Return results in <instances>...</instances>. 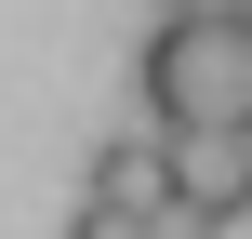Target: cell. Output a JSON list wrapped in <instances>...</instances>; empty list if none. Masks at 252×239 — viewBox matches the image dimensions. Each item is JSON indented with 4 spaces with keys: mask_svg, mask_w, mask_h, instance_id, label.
Returning a JSON list of instances; mask_svg holds the SVG:
<instances>
[{
    "mask_svg": "<svg viewBox=\"0 0 252 239\" xmlns=\"http://www.w3.org/2000/svg\"><path fill=\"white\" fill-rule=\"evenodd\" d=\"M239 213H252V120H239Z\"/></svg>",
    "mask_w": 252,
    "mask_h": 239,
    "instance_id": "7",
    "label": "cell"
},
{
    "mask_svg": "<svg viewBox=\"0 0 252 239\" xmlns=\"http://www.w3.org/2000/svg\"><path fill=\"white\" fill-rule=\"evenodd\" d=\"M66 239H146V213H106V200H80V213H66Z\"/></svg>",
    "mask_w": 252,
    "mask_h": 239,
    "instance_id": "5",
    "label": "cell"
},
{
    "mask_svg": "<svg viewBox=\"0 0 252 239\" xmlns=\"http://www.w3.org/2000/svg\"><path fill=\"white\" fill-rule=\"evenodd\" d=\"M80 200H106V213H159V200H173V133H106L93 173H80Z\"/></svg>",
    "mask_w": 252,
    "mask_h": 239,
    "instance_id": "2",
    "label": "cell"
},
{
    "mask_svg": "<svg viewBox=\"0 0 252 239\" xmlns=\"http://www.w3.org/2000/svg\"><path fill=\"white\" fill-rule=\"evenodd\" d=\"M239 226V213H199V200H159V213H146V239H226Z\"/></svg>",
    "mask_w": 252,
    "mask_h": 239,
    "instance_id": "4",
    "label": "cell"
},
{
    "mask_svg": "<svg viewBox=\"0 0 252 239\" xmlns=\"http://www.w3.org/2000/svg\"><path fill=\"white\" fill-rule=\"evenodd\" d=\"M239 27H252V13H239Z\"/></svg>",
    "mask_w": 252,
    "mask_h": 239,
    "instance_id": "8",
    "label": "cell"
},
{
    "mask_svg": "<svg viewBox=\"0 0 252 239\" xmlns=\"http://www.w3.org/2000/svg\"><path fill=\"white\" fill-rule=\"evenodd\" d=\"M146 133H239L252 120V27H199V13H159L146 53Z\"/></svg>",
    "mask_w": 252,
    "mask_h": 239,
    "instance_id": "1",
    "label": "cell"
},
{
    "mask_svg": "<svg viewBox=\"0 0 252 239\" xmlns=\"http://www.w3.org/2000/svg\"><path fill=\"white\" fill-rule=\"evenodd\" d=\"M159 13H199V27H239L252 0H159Z\"/></svg>",
    "mask_w": 252,
    "mask_h": 239,
    "instance_id": "6",
    "label": "cell"
},
{
    "mask_svg": "<svg viewBox=\"0 0 252 239\" xmlns=\"http://www.w3.org/2000/svg\"><path fill=\"white\" fill-rule=\"evenodd\" d=\"M173 200L239 213V133H173Z\"/></svg>",
    "mask_w": 252,
    "mask_h": 239,
    "instance_id": "3",
    "label": "cell"
}]
</instances>
